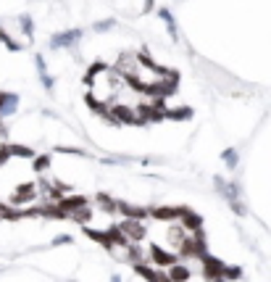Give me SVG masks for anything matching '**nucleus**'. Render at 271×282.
<instances>
[{
	"label": "nucleus",
	"mask_w": 271,
	"mask_h": 282,
	"mask_svg": "<svg viewBox=\"0 0 271 282\" xmlns=\"http://www.w3.org/2000/svg\"><path fill=\"white\" fill-rule=\"evenodd\" d=\"M158 16H161V19H164V24H166V29H169V34H171L174 40H177V37H179V32H177V21H174V16H171V11H169V8H161V11H158Z\"/></svg>",
	"instance_id": "6"
},
{
	"label": "nucleus",
	"mask_w": 271,
	"mask_h": 282,
	"mask_svg": "<svg viewBox=\"0 0 271 282\" xmlns=\"http://www.w3.org/2000/svg\"><path fill=\"white\" fill-rule=\"evenodd\" d=\"M113 24H116L113 19H103V21H98V24H95L92 29H95V32H108V29H113Z\"/></svg>",
	"instance_id": "11"
},
{
	"label": "nucleus",
	"mask_w": 271,
	"mask_h": 282,
	"mask_svg": "<svg viewBox=\"0 0 271 282\" xmlns=\"http://www.w3.org/2000/svg\"><path fill=\"white\" fill-rule=\"evenodd\" d=\"M19 21H21V29L26 32V37H32V34H34V26H32V16H21Z\"/></svg>",
	"instance_id": "12"
},
{
	"label": "nucleus",
	"mask_w": 271,
	"mask_h": 282,
	"mask_svg": "<svg viewBox=\"0 0 271 282\" xmlns=\"http://www.w3.org/2000/svg\"><path fill=\"white\" fill-rule=\"evenodd\" d=\"M111 116L116 122H140L137 109H129V105H111Z\"/></svg>",
	"instance_id": "5"
},
{
	"label": "nucleus",
	"mask_w": 271,
	"mask_h": 282,
	"mask_svg": "<svg viewBox=\"0 0 271 282\" xmlns=\"http://www.w3.org/2000/svg\"><path fill=\"white\" fill-rule=\"evenodd\" d=\"M153 6H156V0H145V3H142V11H153Z\"/></svg>",
	"instance_id": "15"
},
{
	"label": "nucleus",
	"mask_w": 271,
	"mask_h": 282,
	"mask_svg": "<svg viewBox=\"0 0 271 282\" xmlns=\"http://www.w3.org/2000/svg\"><path fill=\"white\" fill-rule=\"evenodd\" d=\"M53 243H56V245H58V243H71V237H69V235H61V237L53 240Z\"/></svg>",
	"instance_id": "14"
},
{
	"label": "nucleus",
	"mask_w": 271,
	"mask_h": 282,
	"mask_svg": "<svg viewBox=\"0 0 271 282\" xmlns=\"http://www.w3.org/2000/svg\"><path fill=\"white\" fill-rule=\"evenodd\" d=\"M116 232L127 240V243H142L145 237V224L140 219H121V224H116Z\"/></svg>",
	"instance_id": "1"
},
{
	"label": "nucleus",
	"mask_w": 271,
	"mask_h": 282,
	"mask_svg": "<svg viewBox=\"0 0 271 282\" xmlns=\"http://www.w3.org/2000/svg\"><path fill=\"white\" fill-rule=\"evenodd\" d=\"M37 72H40V79H43V85H45L48 90H53V85H56V82H53V77L45 72V58H43V56H37Z\"/></svg>",
	"instance_id": "8"
},
{
	"label": "nucleus",
	"mask_w": 271,
	"mask_h": 282,
	"mask_svg": "<svg viewBox=\"0 0 271 282\" xmlns=\"http://www.w3.org/2000/svg\"><path fill=\"white\" fill-rule=\"evenodd\" d=\"M3 100H6V92H0V111H3Z\"/></svg>",
	"instance_id": "16"
},
{
	"label": "nucleus",
	"mask_w": 271,
	"mask_h": 282,
	"mask_svg": "<svg viewBox=\"0 0 271 282\" xmlns=\"http://www.w3.org/2000/svg\"><path fill=\"white\" fill-rule=\"evenodd\" d=\"M79 40H82V29H66L50 37V48H71Z\"/></svg>",
	"instance_id": "3"
},
{
	"label": "nucleus",
	"mask_w": 271,
	"mask_h": 282,
	"mask_svg": "<svg viewBox=\"0 0 271 282\" xmlns=\"http://www.w3.org/2000/svg\"><path fill=\"white\" fill-rule=\"evenodd\" d=\"M32 200H37V187L34 185H21L19 190L11 195V203H16V206L32 203Z\"/></svg>",
	"instance_id": "4"
},
{
	"label": "nucleus",
	"mask_w": 271,
	"mask_h": 282,
	"mask_svg": "<svg viewBox=\"0 0 271 282\" xmlns=\"http://www.w3.org/2000/svg\"><path fill=\"white\" fill-rule=\"evenodd\" d=\"M16 109H19V98L13 95V92H6V100H3V111H0V116H11Z\"/></svg>",
	"instance_id": "7"
},
{
	"label": "nucleus",
	"mask_w": 271,
	"mask_h": 282,
	"mask_svg": "<svg viewBox=\"0 0 271 282\" xmlns=\"http://www.w3.org/2000/svg\"><path fill=\"white\" fill-rule=\"evenodd\" d=\"M0 43H3V45H6L8 50H19V48H21V45L16 43V40H13V37H11V34H8V32L3 29V26H0Z\"/></svg>",
	"instance_id": "9"
},
{
	"label": "nucleus",
	"mask_w": 271,
	"mask_h": 282,
	"mask_svg": "<svg viewBox=\"0 0 271 282\" xmlns=\"http://www.w3.org/2000/svg\"><path fill=\"white\" fill-rule=\"evenodd\" d=\"M216 187L221 190V195L232 203V208L237 211V214H245V208H242V203H240V193H237V185H232V182H224V180H216Z\"/></svg>",
	"instance_id": "2"
},
{
	"label": "nucleus",
	"mask_w": 271,
	"mask_h": 282,
	"mask_svg": "<svg viewBox=\"0 0 271 282\" xmlns=\"http://www.w3.org/2000/svg\"><path fill=\"white\" fill-rule=\"evenodd\" d=\"M8 158H11V151H8V145H0V166H3Z\"/></svg>",
	"instance_id": "13"
},
{
	"label": "nucleus",
	"mask_w": 271,
	"mask_h": 282,
	"mask_svg": "<svg viewBox=\"0 0 271 282\" xmlns=\"http://www.w3.org/2000/svg\"><path fill=\"white\" fill-rule=\"evenodd\" d=\"M221 158H224V164H226L229 169H235V166H237V161H240L235 151H224V153H221Z\"/></svg>",
	"instance_id": "10"
}]
</instances>
